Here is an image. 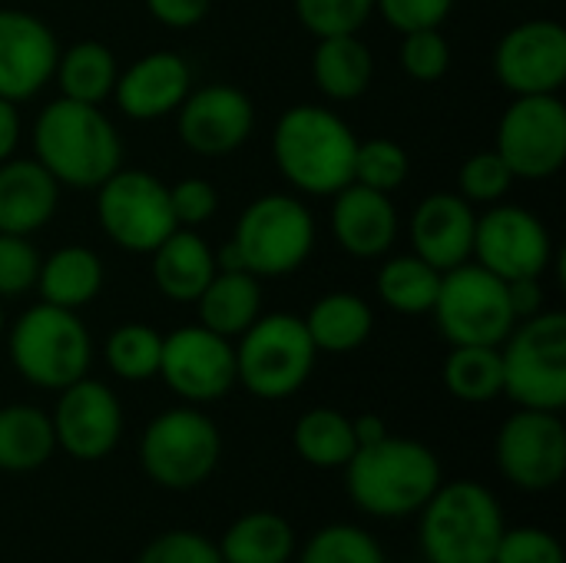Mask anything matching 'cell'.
Returning a JSON list of instances; mask_svg holds the SVG:
<instances>
[{"label":"cell","instance_id":"obj_4","mask_svg":"<svg viewBox=\"0 0 566 563\" xmlns=\"http://www.w3.org/2000/svg\"><path fill=\"white\" fill-rule=\"evenodd\" d=\"M418 514V544L428 563H491L507 531L501 501L481 481H441Z\"/></svg>","mask_w":566,"mask_h":563},{"label":"cell","instance_id":"obj_35","mask_svg":"<svg viewBox=\"0 0 566 563\" xmlns=\"http://www.w3.org/2000/svg\"><path fill=\"white\" fill-rule=\"evenodd\" d=\"M103 358L109 372L123 382H149L159 378L163 335L143 322H126L106 335Z\"/></svg>","mask_w":566,"mask_h":563},{"label":"cell","instance_id":"obj_18","mask_svg":"<svg viewBox=\"0 0 566 563\" xmlns=\"http://www.w3.org/2000/svg\"><path fill=\"white\" fill-rule=\"evenodd\" d=\"M255 129V103L232 83L192 86L176 110V133L199 156H229Z\"/></svg>","mask_w":566,"mask_h":563},{"label":"cell","instance_id":"obj_25","mask_svg":"<svg viewBox=\"0 0 566 563\" xmlns=\"http://www.w3.org/2000/svg\"><path fill=\"white\" fill-rule=\"evenodd\" d=\"M312 80L332 103H352L368 93L375 80V56L358 33L318 37L312 53Z\"/></svg>","mask_w":566,"mask_h":563},{"label":"cell","instance_id":"obj_32","mask_svg":"<svg viewBox=\"0 0 566 563\" xmlns=\"http://www.w3.org/2000/svg\"><path fill=\"white\" fill-rule=\"evenodd\" d=\"M292 448L312 468H345L358 451L352 418L338 408H312L295 421Z\"/></svg>","mask_w":566,"mask_h":563},{"label":"cell","instance_id":"obj_7","mask_svg":"<svg viewBox=\"0 0 566 563\" xmlns=\"http://www.w3.org/2000/svg\"><path fill=\"white\" fill-rule=\"evenodd\" d=\"M318 239L312 209L289 192L259 196L249 202L232 229V246L242 269L255 279H282L298 272Z\"/></svg>","mask_w":566,"mask_h":563},{"label":"cell","instance_id":"obj_28","mask_svg":"<svg viewBox=\"0 0 566 563\" xmlns=\"http://www.w3.org/2000/svg\"><path fill=\"white\" fill-rule=\"evenodd\" d=\"M199 325L239 338L262 315V285L252 272H219L196 299Z\"/></svg>","mask_w":566,"mask_h":563},{"label":"cell","instance_id":"obj_9","mask_svg":"<svg viewBox=\"0 0 566 563\" xmlns=\"http://www.w3.org/2000/svg\"><path fill=\"white\" fill-rule=\"evenodd\" d=\"M222 461V435L199 405L159 411L139 438L146 478L166 491H192L212 478Z\"/></svg>","mask_w":566,"mask_h":563},{"label":"cell","instance_id":"obj_38","mask_svg":"<svg viewBox=\"0 0 566 563\" xmlns=\"http://www.w3.org/2000/svg\"><path fill=\"white\" fill-rule=\"evenodd\" d=\"M298 23L318 40L335 33H358L375 13V0H292Z\"/></svg>","mask_w":566,"mask_h":563},{"label":"cell","instance_id":"obj_24","mask_svg":"<svg viewBox=\"0 0 566 563\" xmlns=\"http://www.w3.org/2000/svg\"><path fill=\"white\" fill-rule=\"evenodd\" d=\"M149 256L159 295L176 305H196L216 275V252L196 229H172Z\"/></svg>","mask_w":566,"mask_h":563},{"label":"cell","instance_id":"obj_1","mask_svg":"<svg viewBox=\"0 0 566 563\" xmlns=\"http://www.w3.org/2000/svg\"><path fill=\"white\" fill-rule=\"evenodd\" d=\"M342 471L348 501L381 521L418 514L444 481L441 461L424 441L391 431L375 445H361Z\"/></svg>","mask_w":566,"mask_h":563},{"label":"cell","instance_id":"obj_3","mask_svg":"<svg viewBox=\"0 0 566 563\" xmlns=\"http://www.w3.org/2000/svg\"><path fill=\"white\" fill-rule=\"evenodd\" d=\"M355 129L328 106H289L272 136V156L282 179L305 196H335L355 176Z\"/></svg>","mask_w":566,"mask_h":563},{"label":"cell","instance_id":"obj_11","mask_svg":"<svg viewBox=\"0 0 566 563\" xmlns=\"http://www.w3.org/2000/svg\"><path fill=\"white\" fill-rule=\"evenodd\" d=\"M96 219L123 252L149 256L176 226L169 186L143 169H116L96 186Z\"/></svg>","mask_w":566,"mask_h":563},{"label":"cell","instance_id":"obj_48","mask_svg":"<svg viewBox=\"0 0 566 563\" xmlns=\"http://www.w3.org/2000/svg\"><path fill=\"white\" fill-rule=\"evenodd\" d=\"M17 143H20V110L17 103L0 96V163L13 156Z\"/></svg>","mask_w":566,"mask_h":563},{"label":"cell","instance_id":"obj_19","mask_svg":"<svg viewBox=\"0 0 566 563\" xmlns=\"http://www.w3.org/2000/svg\"><path fill=\"white\" fill-rule=\"evenodd\" d=\"M60 40L46 20L30 10L0 7V96L10 103L33 100L53 83Z\"/></svg>","mask_w":566,"mask_h":563},{"label":"cell","instance_id":"obj_23","mask_svg":"<svg viewBox=\"0 0 566 563\" xmlns=\"http://www.w3.org/2000/svg\"><path fill=\"white\" fill-rule=\"evenodd\" d=\"M60 183L36 159H3L0 163V232L33 236L56 216Z\"/></svg>","mask_w":566,"mask_h":563},{"label":"cell","instance_id":"obj_46","mask_svg":"<svg viewBox=\"0 0 566 563\" xmlns=\"http://www.w3.org/2000/svg\"><path fill=\"white\" fill-rule=\"evenodd\" d=\"M212 0H146V10L153 20H159L169 30H189L206 20Z\"/></svg>","mask_w":566,"mask_h":563},{"label":"cell","instance_id":"obj_21","mask_svg":"<svg viewBox=\"0 0 566 563\" xmlns=\"http://www.w3.org/2000/svg\"><path fill=\"white\" fill-rule=\"evenodd\" d=\"M478 212L461 192L424 196L411 216V246L438 272H448L471 259Z\"/></svg>","mask_w":566,"mask_h":563},{"label":"cell","instance_id":"obj_31","mask_svg":"<svg viewBox=\"0 0 566 563\" xmlns=\"http://www.w3.org/2000/svg\"><path fill=\"white\" fill-rule=\"evenodd\" d=\"M116 76H119L116 53L99 40H80L60 50L53 70V83L60 86V96L93 106L113 96Z\"/></svg>","mask_w":566,"mask_h":563},{"label":"cell","instance_id":"obj_10","mask_svg":"<svg viewBox=\"0 0 566 563\" xmlns=\"http://www.w3.org/2000/svg\"><path fill=\"white\" fill-rule=\"evenodd\" d=\"M431 315L448 345L501 348V342L517 325L507 299V282L471 259L441 272V289Z\"/></svg>","mask_w":566,"mask_h":563},{"label":"cell","instance_id":"obj_51","mask_svg":"<svg viewBox=\"0 0 566 563\" xmlns=\"http://www.w3.org/2000/svg\"><path fill=\"white\" fill-rule=\"evenodd\" d=\"M96 563H106V561H96Z\"/></svg>","mask_w":566,"mask_h":563},{"label":"cell","instance_id":"obj_41","mask_svg":"<svg viewBox=\"0 0 566 563\" xmlns=\"http://www.w3.org/2000/svg\"><path fill=\"white\" fill-rule=\"evenodd\" d=\"M40 252L30 236L0 232V299H20L36 289Z\"/></svg>","mask_w":566,"mask_h":563},{"label":"cell","instance_id":"obj_40","mask_svg":"<svg viewBox=\"0 0 566 563\" xmlns=\"http://www.w3.org/2000/svg\"><path fill=\"white\" fill-rule=\"evenodd\" d=\"M398 63L401 70L418 80V83H434L448 73L451 66V43L441 33V27L431 30H411L401 33V46H398Z\"/></svg>","mask_w":566,"mask_h":563},{"label":"cell","instance_id":"obj_36","mask_svg":"<svg viewBox=\"0 0 566 563\" xmlns=\"http://www.w3.org/2000/svg\"><path fill=\"white\" fill-rule=\"evenodd\" d=\"M298 563H388L375 534L358 524L318 528L298 551Z\"/></svg>","mask_w":566,"mask_h":563},{"label":"cell","instance_id":"obj_22","mask_svg":"<svg viewBox=\"0 0 566 563\" xmlns=\"http://www.w3.org/2000/svg\"><path fill=\"white\" fill-rule=\"evenodd\" d=\"M332 232L335 242L355 259H381L398 239V209L388 192L348 183L332 196Z\"/></svg>","mask_w":566,"mask_h":563},{"label":"cell","instance_id":"obj_45","mask_svg":"<svg viewBox=\"0 0 566 563\" xmlns=\"http://www.w3.org/2000/svg\"><path fill=\"white\" fill-rule=\"evenodd\" d=\"M375 10L385 17L391 30L411 33V30L441 27L451 17L454 0H375Z\"/></svg>","mask_w":566,"mask_h":563},{"label":"cell","instance_id":"obj_13","mask_svg":"<svg viewBox=\"0 0 566 563\" xmlns=\"http://www.w3.org/2000/svg\"><path fill=\"white\" fill-rule=\"evenodd\" d=\"M497 471L507 484L541 494L564 481L566 428L560 411L517 408L497 431L494 441Z\"/></svg>","mask_w":566,"mask_h":563},{"label":"cell","instance_id":"obj_20","mask_svg":"<svg viewBox=\"0 0 566 563\" xmlns=\"http://www.w3.org/2000/svg\"><path fill=\"white\" fill-rule=\"evenodd\" d=\"M192 90V66L176 50H153L129 63L113 86L116 106L139 123L172 116Z\"/></svg>","mask_w":566,"mask_h":563},{"label":"cell","instance_id":"obj_12","mask_svg":"<svg viewBox=\"0 0 566 563\" xmlns=\"http://www.w3.org/2000/svg\"><path fill=\"white\" fill-rule=\"evenodd\" d=\"M497 156L514 179H551L566 163V106L560 93L514 96L497 123Z\"/></svg>","mask_w":566,"mask_h":563},{"label":"cell","instance_id":"obj_14","mask_svg":"<svg viewBox=\"0 0 566 563\" xmlns=\"http://www.w3.org/2000/svg\"><path fill=\"white\" fill-rule=\"evenodd\" d=\"M471 259L497 279H544L554 259L551 229L524 206L494 202L474 226Z\"/></svg>","mask_w":566,"mask_h":563},{"label":"cell","instance_id":"obj_6","mask_svg":"<svg viewBox=\"0 0 566 563\" xmlns=\"http://www.w3.org/2000/svg\"><path fill=\"white\" fill-rule=\"evenodd\" d=\"M315 358L318 352L298 315H259L235 342V382L262 402H285L312 378Z\"/></svg>","mask_w":566,"mask_h":563},{"label":"cell","instance_id":"obj_30","mask_svg":"<svg viewBox=\"0 0 566 563\" xmlns=\"http://www.w3.org/2000/svg\"><path fill=\"white\" fill-rule=\"evenodd\" d=\"M56 451L53 421L36 405L0 408V471L30 475L40 471Z\"/></svg>","mask_w":566,"mask_h":563},{"label":"cell","instance_id":"obj_27","mask_svg":"<svg viewBox=\"0 0 566 563\" xmlns=\"http://www.w3.org/2000/svg\"><path fill=\"white\" fill-rule=\"evenodd\" d=\"M103 279H106L103 259L93 249L63 246L46 259H40V275H36L40 302L80 312L103 292Z\"/></svg>","mask_w":566,"mask_h":563},{"label":"cell","instance_id":"obj_26","mask_svg":"<svg viewBox=\"0 0 566 563\" xmlns=\"http://www.w3.org/2000/svg\"><path fill=\"white\" fill-rule=\"evenodd\" d=\"M315 352L322 355H348L358 352L375 332V312L361 295L352 292H328L322 295L308 315L302 319Z\"/></svg>","mask_w":566,"mask_h":563},{"label":"cell","instance_id":"obj_42","mask_svg":"<svg viewBox=\"0 0 566 563\" xmlns=\"http://www.w3.org/2000/svg\"><path fill=\"white\" fill-rule=\"evenodd\" d=\"M491 563H566L564 544L544 528H507Z\"/></svg>","mask_w":566,"mask_h":563},{"label":"cell","instance_id":"obj_33","mask_svg":"<svg viewBox=\"0 0 566 563\" xmlns=\"http://www.w3.org/2000/svg\"><path fill=\"white\" fill-rule=\"evenodd\" d=\"M375 289L381 302L398 315H428L434 309L441 272L428 265L421 256H395L378 269Z\"/></svg>","mask_w":566,"mask_h":563},{"label":"cell","instance_id":"obj_5","mask_svg":"<svg viewBox=\"0 0 566 563\" xmlns=\"http://www.w3.org/2000/svg\"><path fill=\"white\" fill-rule=\"evenodd\" d=\"M10 362L17 375L43 392H60L90 375L93 338L73 309L50 302L30 305L10 325Z\"/></svg>","mask_w":566,"mask_h":563},{"label":"cell","instance_id":"obj_50","mask_svg":"<svg viewBox=\"0 0 566 563\" xmlns=\"http://www.w3.org/2000/svg\"><path fill=\"white\" fill-rule=\"evenodd\" d=\"M3 332H7V312H3V299H0V338H3Z\"/></svg>","mask_w":566,"mask_h":563},{"label":"cell","instance_id":"obj_37","mask_svg":"<svg viewBox=\"0 0 566 563\" xmlns=\"http://www.w3.org/2000/svg\"><path fill=\"white\" fill-rule=\"evenodd\" d=\"M411 176V156L398 139L375 136V139H358L355 149V176L352 183H361L378 192H398Z\"/></svg>","mask_w":566,"mask_h":563},{"label":"cell","instance_id":"obj_29","mask_svg":"<svg viewBox=\"0 0 566 563\" xmlns=\"http://www.w3.org/2000/svg\"><path fill=\"white\" fill-rule=\"evenodd\" d=\"M216 548L222 563H289L298 551V541L282 514L249 511L226 528Z\"/></svg>","mask_w":566,"mask_h":563},{"label":"cell","instance_id":"obj_43","mask_svg":"<svg viewBox=\"0 0 566 563\" xmlns=\"http://www.w3.org/2000/svg\"><path fill=\"white\" fill-rule=\"evenodd\" d=\"M136 563H222L216 541L196 531H166L153 538Z\"/></svg>","mask_w":566,"mask_h":563},{"label":"cell","instance_id":"obj_17","mask_svg":"<svg viewBox=\"0 0 566 563\" xmlns=\"http://www.w3.org/2000/svg\"><path fill=\"white\" fill-rule=\"evenodd\" d=\"M50 421L56 448L73 461H103L123 438V405L116 392L90 375L60 388Z\"/></svg>","mask_w":566,"mask_h":563},{"label":"cell","instance_id":"obj_49","mask_svg":"<svg viewBox=\"0 0 566 563\" xmlns=\"http://www.w3.org/2000/svg\"><path fill=\"white\" fill-rule=\"evenodd\" d=\"M352 428H355V441H358V448H361V445H375V441H381V438L388 435L385 418H381V415H371V411H365V415L352 418Z\"/></svg>","mask_w":566,"mask_h":563},{"label":"cell","instance_id":"obj_2","mask_svg":"<svg viewBox=\"0 0 566 563\" xmlns=\"http://www.w3.org/2000/svg\"><path fill=\"white\" fill-rule=\"evenodd\" d=\"M36 163L66 189H96L123 166V139L113 119L76 100H53L40 110L33 123Z\"/></svg>","mask_w":566,"mask_h":563},{"label":"cell","instance_id":"obj_16","mask_svg":"<svg viewBox=\"0 0 566 563\" xmlns=\"http://www.w3.org/2000/svg\"><path fill=\"white\" fill-rule=\"evenodd\" d=\"M494 76L511 96L560 93L566 83L564 23L534 17L511 27L494 50Z\"/></svg>","mask_w":566,"mask_h":563},{"label":"cell","instance_id":"obj_15","mask_svg":"<svg viewBox=\"0 0 566 563\" xmlns=\"http://www.w3.org/2000/svg\"><path fill=\"white\" fill-rule=\"evenodd\" d=\"M159 378L189 405H209L226 398L235 382V345L232 338L206 329L186 325L163 335Z\"/></svg>","mask_w":566,"mask_h":563},{"label":"cell","instance_id":"obj_34","mask_svg":"<svg viewBox=\"0 0 566 563\" xmlns=\"http://www.w3.org/2000/svg\"><path fill=\"white\" fill-rule=\"evenodd\" d=\"M444 388L458 402L484 405L504 395V365L501 348L491 345H451L444 358Z\"/></svg>","mask_w":566,"mask_h":563},{"label":"cell","instance_id":"obj_8","mask_svg":"<svg viewBox=\"0 0 566 563\" xmlns=\"http://www.w3.org/2000/svg\"><path fill=\"white\" fill-rule=\"evenodd\" d=\"M504 395L517 408L564 411L566 408V315L544 309L521 319L501 342Z\"/></svg>","mask_w":566,"mask_h":563},{"label":"cell","instance_id":"obj_39","mask_svg":"<svg viewBox=\"0 0 566 563\" xmlns=\"http://www.w3.org/2000/svg\"><path fill=\"white\" fill-rule=\"evenodd\" d=\"M514 186V173L507 169V163L497 156V149H481V153H471L464 163H461V173H458V192L474 206V202H484V206H494L501 202Z\"/></svg>","mask_w":566,"mask_h":563},{"label":"cell","instance_id":"obj_44","mask_svg":"<svg viewBox=\"0 0 566 563\" xmlns=\"http://www.w3.org/2000/svg\"><path fill=\"white\" fill-rule=\"evenodd\" d=\"M169 206L176 216V226L182 229H199L219 212V192L209 179L202 176H186L169 186Z\"/></svg>","mask_w":566,"mask_h":563},{"label":"cell","instance_id":"obj_47","mask_svg":"<svg viewBox=\"0 0 566 563\" xmlns=\"http://www.w3.org/2000/svg\"><path fill=\"white\" fill-rule=\"evenodd\" d=\"M507 299L514 309V319H531L544 312V279H511L507 282Z\"/></svg>","mask_w":566,"mask_h":563}]
</instances>
